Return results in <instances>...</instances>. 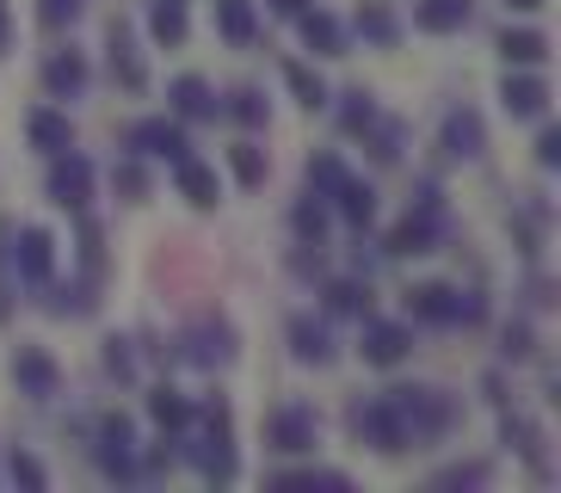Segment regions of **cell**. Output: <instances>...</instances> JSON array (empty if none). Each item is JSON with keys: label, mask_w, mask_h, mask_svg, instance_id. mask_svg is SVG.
I'll use <instances>...</instances> for the list:
<instances>
[{"label": "cell", "mask_w": 561, "mask_h": 493, "mask_svg": "<svg viewBox=\"0 0 561 493\" xmlns=\"http://www.w3.org/2000/svg\"><path fill=\"white\" fill-rule=\"evenodd\" d=\"M44 87H50V99H81L87 93V56L81 49H50Z\"/></svg>", "instance_id": "cell-21"}, {"label": "cell", "mask_w": 561, "mask_h": 493, "mask_svg": "<svg viewBox=\"0 0 561 493\" xmlns=\"http://www.w3.org/2000/svg\"><path fill=\"white\" fill-rule=\"evenodd\" d=\"M290 358L314 364V370H328V364L340 358V345H333L328 321H314V314H290Z\"/></svg>", "instance_id": "cell-17"}, {"label": "cell", "mask_w": 561, "mask_h": 493, "mask_svg": "<svg viewBox=\"0 0 561 493\" xmlns=\"http://www.w3.org/2000/svg\"><path fill=\"white\" fill-rule=\"evenodd\" d=\"M229 167H234V180L248 185V192H260V185L272 180V154H265L260 142H234L229 148Z\"/></svg>", "instance_id": "cell-36"}, {"label": "cell", "mask_w": 561, "mask_h": 493, "mask_svg": "<svg viewBox=\"0 0 561 493\" xmlns=\"http://www.w3.org/2000/svg\"><path fill=\"white\" fill-rule=\"evenodd\" d=\"M389 408L401 413V426H408L413 450L445 444L450 432L462 426V401L450 389H438V382H401V389H389Z\"/></svg>", "instance_id": "cell-2"}, {"label": "cell", "mask_w": 561, "mask_h": 493, "mask_svg": "<svg viewBox=\"0 0 561 493\" xmlns=\"http://www.w3.org/2000/svg\"><path fill=\"white\" fill-rule=\"evenodd\" d=\"M346 420H352V438H358L364 450H377V457H401V450H413V444H408V426H401V413L389 408V394H377V401H358Z\"/></svg>", "instance_id": "cell-5"}, {"label": "cell", "mask_w": 561, "mask_h": 493, "mask_svg": "<svg viewBox=\"0 0 561 493\" xmlns=\"http://www.w3.org/2000/svg\"><path fill=\"white\" fill-rule=\"evenodd\" d=\"M438 148L450 161H481L488 154V124H481L476 105H450L445 124H438Z\"/></svg>", "instance_id": "cell-11"}, {"label": "cell", "mask_w": 561, "mask_h": 493, "mask_svg": "<svg viewBox=\"0 0 561 493\" xmlns=\"http://www.w3.org/2000/svg\"><path fill=\"white\" fill-rule=\"evenodd\" d=\"M500 105H506V117H549V81L543 74H506Z\"/></svg>", "instance_id": "cell-19"}, {"label": "cell", "mask_w": 561, "mask_h": 493, "mask_svg": "<svg viewBox=\"0 0 561 493\" xmlns=\"http://www.w3.org/2000/svg\"><path fill=\"white\" fill-rule=\"evenodd\" d=\"M93 462H100L105 481H142V469H136V426H130V413H105V420H100Z\"/></svg>", "instance_id": "cell-7"}, {"label": "cell", "mask_w": 561, "mask_h": 493, "mask_svg": "<svg viewBox=\"0 0 561 493\" xmlns=\"http://www.w3.org/2000/svg\"><path fill=\"white\" fill-rule=\"evenodd\" d=\"M284 87L297 93L302 112H321V105H328V81H321L309 62H284Z\"/></svg>", "instance_id": "cell-38"}, {"label": "cell", "mask_w": 561, "mask_h": 493, "mask_svg": "<svg viewBox=\"0 0 561 493\" xmlns=\"http://www.w3.org/2000/svg\"><path fill=\"white\" fill-rule=\"evenodd\" d=\"M13 272H19L25 290H44V284L56 278V234L37 229V222L13 229Z\"/></svg>", "instance_id": "cell-8"}, {"label": "cell", "mask_w": 561, "mask_h": 493, "mask_svg": "<svg viewBox=\"0 0 561 493\" xmlns=\"http://www.w3.org/2000/svg\"><path fill=\"white\" fill-rule=\"evenodd\" d=\"M401 309H408V321H426V328H457V284H413Z\"/></svg>", "instance_id": "cell-16"}, {"label": "cell", "mask_w": 561, "mask_h": 493, "mask_svg": "<svg viewBox=\"0 0 561 493\" xmlns=\"http://www.w3.org/2000/svg\"><path fill=\"white\" fill-rule=\"evenodd\" d=\"M328 222H333V204L321 192H302L297 197V210H290V229H297L302 246H321L328 241Z\"/></svg>", "instance_id": "cell-29"}, {"label": "cell", "mask_w": 561, "mask_h": 493, "mask_svg": "<svg viewBox=\"0 0 561 493\" xmlns=\"http://www.w3.org/2000/svg\"><path fill=\"white\" fill-rule=\"evenodd\" d=\"M13 44V19H7V0H0V49Z\"/></svg>", "instance_id": "cell-52"}, {"label": "cell", "mask_w": 561, "mask_h": 493, "mask_svg": "<svg viewBox=\"0 0 561 493\" xmlns=\"http://www.w3.org/2000/svg\"><path fill=\"white\" fill-rule=\"evenodd\" d=\"M192 413H198V408H192L180 389H167V382H161V389H149V420L161 432H185V426H192Z\"/></svg>", "instance_id": "cell-34"}, {"label": "cell", "mask_w": 561, "mask_h": 493, "mask_svg": "<svg viewBox=\"0 0 561 493\" xmlns=\"http://www.w3.org/2000/svg\"><path fill=\"white\" fill-rule=\"evenodd\" d=\"M537 167H561V130H556V124L537 136Z\"/></svg>", "instance_id": "cell-50"}, {"label": "cell", "mask_w": 561, "mask_h": 493, "mask_svg": "<svg viewBox=\"0 0 561 493\" xmlns=\"http://www.w3.org/2000/svg\"><path fill=\"white\" fill-rule=\"evenodd\" d=\"M25 136H32L37 154H62V148H75V124H68V112H56V105L25 112Z\"/></svg>", "instance_id": "cell-20"}, {"label": "cell", "mask_w": 561, "mask_h": 493, "mask_svg": "<svg viewBox=\"0 0 561 493\" xmlns=\"http://www.w3.org/2000/svg\"><path fill=\"white\" fill-rule=\"evenodd\" d=\"M19 302V272H13V222H0V328L13 321Z\"/></svg>", "instance_id": "cell-39"}, {"label": "cell", "mask_w": 561, "mask_h": 493, "mask_svg": "<svg viewBox=\"0 0 561 493\" xmlns=\"http://www.w3.org/2000/svg\"><path fill=\"white\" fill-rule=\"evenodd\" d=\"M512 13H537V7H543V0H506Z\"/></svg>", "instance_id": "cell-53"}, {"label": "cell", "mask_w": 561, "mask_h": 493, "mask_svg": "<svg viewBox=\"0 0 561 493\" xmlns=\"http://www.w3.org/2000/svg\"><path fill=\"white\" fill-rule=\"evenodd\" d=\"M124 142H130V154H142V161H173V167L192 154V136H185L180 117H142V124H130Z\"/></svg>", "instance_id": "cell-9"}, {"label": "cell", "mask_w": 561, "mask_h": 493, "mask_svg": "<svg viewBox=\"0 0 561 493\" xmlns=\"http://www.w3.org/2000/svg\"><path fill=\"white\" fill-rule=\"evenodd\" d=\"M81 272L93 284L105 278V241H100V222H81Z\"/></svg>", "instance_id": "cell-46"}, {"label": "cell", "mask_w": 561, "mask_h": 493, "mask_svg": "<svg viewBox=\"0 0 561 493\" xmlns=\"http://www.w3.org/2000/svg\"><path fill=\"white\" fill-rule=\"evenodd\" d=\"M149 37L161 49H180L192 37V13H185V0H149Z\"/></svg>", "instance_id": "cell-23"}, {"label": "cell", "mask_w": 561, "mask_h": 493, "mask_svg": "<svg viewBox=\"0 0 561 493\" xmlns=\"http://www.w3.org/2000/svg\"><path fill=\"white\" fill-rule=\"evenodd\" d=\"M340 185H346V161H340L333 148H321V154H309V192L333 197Z\"/></svg>", "instance_id": "cell-42"}, {"label": "cell", "mask_w": 561, "mask_h": 493, "mask_svg": "<svg viewBox=\"0 0 561 493\" xmlns=\"http://www.w3.org/2000/svg\"><path fill=\"white\" fill-rule=\"evenodd\" d=\"M180 438V462H192L210 488H229L241 475V457H234V432H229V401H204L192 413V426L173 432Z\"/></svg>", "instance_id": "cell-1"}, {"label": "cell", "mask_w": 561, "mask_h": 493, "mask_svg": "<svg viewBox=\"0 0 561 493\" xmlns=\"http://www.w3.org/2000/svg\"><path fill=\"white\" fill-rule=\"evenodd\" d=\"M13 382H19V394H32V401H56V394H62V364H56L44 345H19Z\"/></svg>", "instance_id": "cell-12"}, {"label": "cell", "mask_w": 561, "mask_h": 493, "mask_svg": "<svg viewBox=\"0 0 561 493\" xmlns=\"http://www.w3.org/2000/svg\"><path fill=\"white\" fill-rule=\"evenodd\" d=\"M180 364H192V370H222V364L241 358V340H234L229 321H198V328L180 333V352H173Z\"/></svg>", "instance_id": "cell-6"}, {"label": "cell", "mask_w": 561, "mask_h": 493, "mask_svg": "<svg viewBox=\"0 0 561 493\" xmlns=\"http://www.w3.org/2000/svg\"><path fill=\"white\" fill-rule=\"evenodd\" d=\"M500 444L518 450L537 481H549V457H543V432H537V420H525V413H500Z\"/></svg>", "instance_id": "cell-18"}, {"label": "cell", "mask_w": 561, "mask_h": 493, "mask_svg": "<svg viewBox=\"0 0 561 493\" xmlns=\"http://www.w3.org/2000/svg\"><path fill=\"white\" fill-rule=\"evenodd\" d=\"M216 32H222V44L248 49L253 37H260V13H253V0H216Z\"/></svg>", "instance_id": "cell-26"}, {"label": "cell", "mask_w": 561, "mask_h": 493, "mask_svg": "<svg viewBox=\"0 0 561 493\" xmlns=\"http://www.w3.org/2000/svg\"><path fill=\"white\" fill-rule=\"evenodd\" d=\"M265 488L272 493H352V475H340V469H290V475H272Z\"/></svg>", "instance_id": "cell-30"}, {"label": "cell", "mask_w": 561, "mask_h": 493, "mask_svg": "<svg viewBox=\"0 0 561 493\" xmlns=\"http://www.w3.org/2000/svg\"><path fill=\"white\" fill-rule=\"evenodd\" d=\"M358 352H364V364H377V370H396V364L413 352V321H370V314H364Z\"/></svg>", "instance_id": "cell-13"}, {"label": "cell", "mask_w": 561, "mask_h": 493, "mask_svg": "<svg viewBox=\"0 0 561 493\" xmlns=\"http://www.w3.org/2000/svg\"><path fill=\"white\" fill-rule=\"evenodd\" d=\"M7 481L25 488V493H44V488H50V469H44L32 450H13V457H7Z\"/></svg>", "instance_id": "cell-43"}, {"label": "cell", "mask_w": 561, "mask_h": 493, "mask_svg": "<svg viewBox=\"0 0 561 493\" xmlns=\"http://www.w3.org/2000/svg\"><path fill=\"white\" fill-rule=\"evenodd\" d=\"M321 444V420H314L309 401H284V408L265 413V450L272 457H309Z\"/></svg>", "instance_id": "cell-4"}, {"label": "cell", "mask_w": 561, "mask_h": 493, "mask_svg": "<svg viewBox=\"0 0 561 493\" xmlns=\"http://www.w3.org/2000/svg\"><path fill=\"white\" fill-rule=\"evenodd\" d=\"M173 185H180V197L192 204V210H216V204H222V185H216V173H210L204 161H192V154L173 167Z\"/></svg>", "instance_id": "cell-22"}, {"label": "cell", "mask_w": 561, "mask_h": 493, "mask_svg": "<svg viewBox=\"0 0 561 493\" xmlns=\"http://www.w3.org/2000/svg\"><path fill=\"white\" fill-rule=\"evenodd\" d=\"M500 358L506 364L537 358V328H530V321H506V328H500Z\"/></svg>", "instance_id": "cell-44"}, {"label": "cell", "mask_w": 561, "mask_h": 493, "mask_svg": "<svg viewBox=\"0 0 561 493\" xmlns=\"http://www.w3.org/2000/svg\"><path fill=\"white\" fill-rule=\"evenodd\" d=\"M358 37L370 49H396L401 44V19L389 13L382 0H364V7H358Z\"/></svg>", "instance_id": "cell-33"}, {"label": "cell", "mask_w": 561, "mask_h": 493, "mask_svg": "<svg viewBox=\"0 0 561 493\" xmlns=\"http://www.w3.org/2000/svg\"><path fill=\"white\" fill-rule=\"evenodd\" d=\"M167 105H173L180 124H216L222 117V99H216V87L204 74H180V81L167 87Z\"/></svg>", "instance_id": "cell-15"}, {"label": "cell", "mask_w": 561, "mask_h": 493, "mask_svg": "<svg viewBox=\"0 0 561 493\" xmlns=\"http://www.w3.org/2000/svg\"><path fill=\"white\" fill-rule=\"evenodd\" d=\"M222 112H229L241 130H265V124H272V99H265L260 87H241V93H229V105H222Z\"/></svg>", "instance_id": "cell-37"}, {"label": "cell", "mask_w": 561, "mask_h": 493, "mask_svg": "<svg viewBox=\"0 0 561 493\" xmlns=\"http://www.w3.org/2000/svg\"><path fill=\"white\" fill-rule=\"evenodd\" d=\"M328 204H333L340 222H352V229H370V222H377V192H370L364 180H352V173H346V185H340Z\"/></svg>", "instance_id": "cell-24"}, {"label": "cell", "mask_w": 561, "mask_h": 493, "mask_svg": "<svg viewBox=\"0 0 561 493\" xmlns=\"http://www.w3.org/2000/svg\"><path fill=\"white\" fill-rule=\"evenodd\" d=\"M37 296H44V309H50V314H93V309H100V284H93V278H81V284H56L50 278Z\"/></svg>", "instance_id": "cell-28"}, {"label": "cell", "mask_w": 561, "mask_h": 493, "mask_svg": "<svg viewBox=\"0 0 561 493\" xmlns=\"http://www.w3.org/2000/svg\"><path fill=\"white\" fill-rule=\"evenodd\" d=\"M500 56H506V68H543L549 62V37L543 32H525V25H518V32H500Z\"/></svg>", "instance_id": "cell-32"}, {"label": "cell", "mask_w": 561, "mask_h": 493, "mask_svg": "<svg viewBox=\"0 0 561 493\" xmlns=\"http://www.w3.org/2000/svg\"><path fill=\"white\" fill-rule=\"evenodd\" d=\"M105 370H112L117 382H136V345L112 333V340H105Z\"/></svg>", "instance_id": "cell-47"}, {"label": "cell", "mask_w": 561, "mask_h": 493, "mask_svg": "<svg viewBox=\"0 0 561 493\" xmlns=\"http://www.w3.org/2000/svg\"><path fill=\"white\" fill-rule=\"evenodd\" d=\"M302 7H309V0H272V13H284V19H297Z\"/></svg>", "instance_id": "cell-51"}, {"label": "cell", "mask_w": 561, "mask_h": 493, "mask_svg": "<svg viewBox=\"0 0 561 493\" xmlns=\"http://www.w3.org/2000/svg\"><path fill=\"white\" fill-rule=\"evenodd\" d=\"M297 32H302V44H309L314 56H346V25H340L333 13H309V7H302Z\"/></svg>", "instance_id": "cell-25"}, {"label": "cell", "mask_w": 561, "mask_h": 493, "mask_svg": "<svg viewBox=\"0 0 561 493\" xmlns=\"http://www.w3.org/2000/svg\"><path fill=\"white\" fill-rule=\"evenodd\" d=\"M81 13H87V0H37V25L44 32H68Z\"/></svg>", "instance_id": "cell-45"}, {"label": "cell", "mask_w": 561, "mask_h": 493, "mask_svg": "<svg viewBox=\"0 0 561 493\" xmlns=\"http://www.w3.org/2000/svg\"><path fill=\"white\" fill-rule=\"evenodd\" d=\"M112 192L124 197V204H149V167H142V154L112 167Z\"/></svg>", "instance_id": "cell-41"}, {"label": "cell", "mask_w": 561, "mask_h": 493, "mask_svg": "<svg viewBox=\"0 0 561 493\" xmlns=\"http://www.w3.org/2000/svg\"><path fill=\"white\" fill-rule=\"evenodd\" d=\"M370 117H377V99L364 93V87H346V93H340V130L364 136L370 130Z\"/></svg>", "instance_id": "cell-40"}, {"label": "cell", "mask_w": 561, "mask_h": 493, "mask_svg": "<svg viewBox=\"0 0 561 493\" xmlns=\"http://www.w3.org/2000/svg\"><path fill=\"white\" fill-rule=\"evenodd\" d=\"M413 25L426 37H450V32L469 25V0H420V7H413Z\"/></svg>", "instance_id": "cell-27"}, {"label": "cell", "mask_w": 561, "mask_h": 493, "mask_svg": "<svg viewBox=\"0 0 561 493\" xmlns=\"http://www.w3.org/2000/svg\"><path fill=\"white\" fill-rule=\"evenodd\" d=\"M488 321V296L481 290H457V328H481Z\"/></svg>", "instance_id": "cell-49"}, {"label": "cell", "mask_w": 561, "mask_h": 493, "mask_svg": "<svg viewBox=\"0 0 561 493\" xmlns=\"http://www.w3.org/2000/svg\"><path fill=\"white\" fill-rule=\"evenodd\" d=\"M50 204H62V210H87L93 204V161L81 148L50 154Z\"/></svg>", "instance_id": "cell-10"}, {"label": "cell", "mask_w": 561, "mask_h": 493, "mask_svg": "<svg viewBox=\"0 0 561 493\" xmlns=\"http://www.w3.org/2000/svg\"><path fill=\"white\" fill-rule=\"evenodd\" d=\"M364 148H370V161H377V167H396L401 148H408V124L377 112V117H370V130H364Z\"/></svg>", "instance_id": "cell-31"}, {"label": "cell", "mask_w": 561, "mask_h": 493, "mask_svg": "<svg viewBox=\"0 0 561 493\" xmlns=\"http://www.w3.org/2000/svg\"><path fill=\"white\" fill-rule=\"evenodd\" d=\"M321 309L328 314H370V284H358V278H333L328 290H321Z\"/></svg>", "instance_id": "cell-35"}, {"label": "cell", "mask_w": 561, "mask_h": 493, "mask_svg": "<svg viewBox=\"0 0 561 493\" xmlns=\"http://www.w3.org/2000/svg\"><path fill=\"white\" fill-rule=\"evenodd\" d=\"M488 462H457V469H445V475H432V488H488Z\"/></svg>", "instance_id": "cell-48"}, {"label": "cell", "mask_w": 561, "mask_h": 493, "mask_svg": "<svg viewBox=\"0 0 561 493\" xmlns=\"http://www.w3.org/2000/svg\"><path fill=\"white\" fill-rule=\"evenodd\" d=\"M450 234V216H445V192L438 185H420L413 192V210L401 216L396 229H389V241H382V253L389 260H426V253H438Z\"/></svg>", "instance_id": "cell-3"}, {"label": "cell", "mask_w": 561, "mask_h": 493, "mask_svg": "<svg viewBox=\"0 0 561 493\" xmlns=\"http://www.w3.org/2000/svg\"><path fill=\"white\" fill-rule=\"evenodd\" d=\"M105 62H112V81L124 93H142L149 87V62H142V49H136V32L117 19L112 32H105Z\"/></svg>", "instance_id": "cell-14"}]
</instances>
